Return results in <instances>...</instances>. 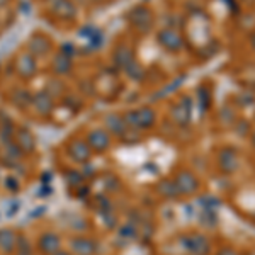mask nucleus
<instances>
[{
	"label": "nucleus",
	"instance_id": "nucleus-1",
	"mask_svg": "<svg viewBox=\"0 0 255 255\" xmlns=\"http://www.w3.org/2000/svg\"><path fill=\"white\" fill-rule=\"evenodd\" d=\"M12 67H14V73L17 79L22 82H29L38 75L39 72V60H36L34 56L29 55V53L24 49V51H19L15 55L14 61H12Z\"/></svg>",
	"mask_w": 255,
	"mask_h": 255
},
{
	"label": "nucleus",
	"instance_id": "nucleus-2",
	"mask_svg": "<svg viewBox=\"0 0 255 255\" xmlns=\"http://www.w3.org/2000/svg\"><path fill=\"white\" fill-rule=\"evenodd\" d=\"M26 49L29 55L34 56L36 60H43L49 56L53 53V41L49 39V36H46L44 32H32V34L26 41Z\"/></svg>",
	"mask_w": 255,
	"mask_h": 255
},
{
	"label": "nucleus",
	"instance_id": "nucleus-3",
	"mask_svg": "<svg viewBox=\"0 0 255 255\" xmlns=\"http://www.w3.org/2000/svg\"><path fill=\"white\" fill-rule=\"evenodd\" d=\"M84 138L94 153H104V151H108L111 145H113V136H111L109 131L106 129L104 126L90 128V129H87Z\"/></svg>",
	"mask_w": 255,
	"mask_h": 255
},
{
	"label": "nucleus",
	"instance_id": "nucleus-4",
	"mask_svg": "<svg viewBox=\"0 0 255 255\" xmlns=\"http://www.w3.org/2000/svg\"><path fill=\"white\" fill-rule=\"evenodd\" d=\"M65 150H67V157H70V160H73L75 163H82V165L89 163L94 157V151L90 150L85 138L80 136L70 138L65 145Z\"/></svg>",
	"mask_w": 255,
	"mask_h": 255
},
{
	"label": "nucleus",
	"instance_id": "nucleus-5",
	"mask_svg": "<svg viewBox=\"0 0 255 255\" xmlns=\"http://www.w3.org/2000/svg\"><path fill=\"white\" fill-rule=\"evenodd\" d=\"M128 128L131 129H148L155 125V111L150 108H139L123 114Z\"/></svg>",
	"mask_w": 255,
	"mask_h": 255
},
{
	"label": "nucleus",
	"instance_id": "nucleus-6",
	"mask_svg": "<svg viewBox=\"0 0 255 255\" xmlns=\"http://www.w3.org/2000/svg\"><path fill=\"white\" fill-rule=\"evenodd\" d=\"M56 108V101L48 96L44 90L32 94V101H31V111L34 113V116L38 118H49L55 113Z\"/></svg>",
	"mask_w": 255,
	"mask_h": 255
},
{
	"label": "nucleus",
	"instance_id": "nucleus-7",
	"mask_svg": "<svg viewBox=\"0 0 255 255\" xmlns=\"http://www.w3.org/2000/svg\"><path fill=\"white\" fill-rule=\"evenodd\" d=\"M49 14L56 20H65V22L75 20L79 15V5L73 0H60V2L49 5Z\"/></svg>",
	"mask_w": 255,
	"mask_h": 255
},
{
	"label": "nucleus",
	"instance_id": "nucleus-8",
	"mask_svg": "<svg viewBox=\"0 0 255 255\" xmlns=\"http://www.w3.org/2000/svg\"><path fill=\"white\" fill-rule=\"evenodd\" d=\"M128 22L134 27L139 32H146L153 24V19H151V12L143 5H138L134 9L129 10L128 14Z\"/></svg>",
	"mask_w": 255,
	"mask_h": 255
},
{
	"label": "nucleus",
	"instance_id": "nucleus-9",
	"mask_svg": "<svg viewBox=\"0 0 255 255\" xmlns=\"http://www.w3.org/2000/svg\"><path fill=\"white\" fill-rule=\"evenodd\" d=\"M14 143H15V145H17L26 155L34 153L36 148H38V141H36V136L32 134V131H31L27 126H17V128H15Z\"/></svg>",
	"mask_w": 255,
	"mask_h": 255
},
{
	"label": "nucleus",
	"instance_id": "nucleus-10",
	"mask_svg": "<svg viewBox=\"0 0 255 255\" xmlns=\"http://www.w3.org/2000/svg\"><path fill=\"white\" fill-rule=\"evenodd\" d=\"M49 67H51L53 77L65 79V77H68L73 73V70H75V61H73V58H70V56L61 55V53L56 51V55L51 58Z\"/></svg>",
	"mask_w": 255,
	"mask_h": 255
},
{
	"label": "nucleus",
	"instance_id": "nucleus-11",
	"mask_svg": "<svg viewBox=\"0 0 255 255\" xmlns=\"http://www.w3.org/2000/svg\"><path fill=\"white\" fill-rule=\"evenodd\" d=\"M63 247V242L58 233H53V232H44L43 235H39L38 240V249L41 254L44 255H55L58 254Z\"/></svg>",
	"mask_w": 255,
	"mask_h": 255
},
{
	"label": "nucleus",
	"instance_id": "nucleus-12",
	"mask_svg": "<svg viewBox=\"0 0 255 255\" xmlns=\"http://www.w3.org/2000/svg\"><path fill=\"white\" fill-rule=\"evenodd\" d=\"M32 94L27 87L24 85H19V87H14L9 94V102L10 106H14L15 109L19 111H27L31 108V101H32Z\"/></svg>",
	"mask_w": 255,
	"mask_h": 255
},
{
	"label": "nucleus",
	"instance_id": "nucleus-13",
	"mask_svg": "<svg viewBox=\"0 0 255 255\" xmlns=\"http://www.w3.org/2000/svg\"><path fill=\"white\" fill-rule=\"evenodd\" d=\"M157 39H158V43L162 44V46L165 48L167 51H170V53L180 51L182 46H184L182 36H180L175 29H162V31L158 32Z\"/></svg>",
	"mask_w": 255,
	"mask_h": 255
},
{
	"label": "nucleus",
	"instance_id": "nucleus-14",
	"mask_svg": "<svg viewBox=\"0 0 255 255\" xmlns=\"http://www.w3.org/2000/svg\"><path fill=\"white\" fill-rule=\"evenodd\" d=\"M134 53L128 44H119V46L114 48L113 51V65L116 67L118 70L125 72V70L129 67L131 63H134Z\"/></svg>",
	"mask_w": 255,
	"mask_h": 255
},
{
	"label": "nucleus",
	"instance_id": "nucleus-15",
	"mask_svg": "<svg viewBox=\"0 0 255 255\" xmlns=\"http://www.w3.org/2000/svg\"><path fill=\"white\" fill-rule=\"evenodd\" d=\"M70 252L73 255H96L97 244L89 237H75L70 240Z\"/></svg>",
	"mask_w": 255,
	"mask_h": 255
},
{
	"label": "nucleus",
	"instance_id": "nucleus-16",
	"mask_svg": "<svg viewBox=\"0 0 255 255\" xmlns=\"http://www.w3.org/2000/svg\"><path fill=\"white\" fill-rule=\"evenodd\" d=\"M104 128L109 131L111 136H121L128 131V125L125 121V116L118 113H111L104 116Z\"/></svg>",
	"mask_w": 255,
	"mask_h": 255
},
{
	"label": "nucleus",
	"instance_id": "nucleus-17",
	"mask_svg": "<svg viewBox=\"0 0 255 255\" xmlns=\"http://www.w3.org/2000/svg\"><path fill=\"white\" fill-rule=\"evenodd\" d=\"M43 90L51 99H55V101H60V99H63L68 94L67 82L63 79H60V77H51V79H48Z\"/></svg>",
	"mask_w": 255,
	"mask_h": 255
},
{
	"label": "nucleus",
	"instance_id": "nucleus-18",
	"mask_svg": "<svg viewBox=\"0 0 255 255\" xmlns=\"http://www.w3.org/2000/svg\"><path fill=\"white\" fill-rule=\"evenodd\" d=\"M17 242L19 238L15 235V232H12L10 228H2L0 230V252L3 255H12L17 250Z\"/></svg>",
	"mask_w": 255,
	"mask_h": 255
},
{
	"label": "nucleus",
	"instance_id": "nucleus-19",
	"mask_svg": "<svg viewBox=\"0 0 255 255\" xmlns=\"http://www.w3.org/2000/svg\"><path fill=\"white\" fill-rule=\"evenodd\" d=\"M175 186H177V189H179L180 194H192V192L197 191L199 184H197V179L191 174V172L184 170V172H180V174L177 175Z\"/></svg>",
	"mask_w": 255,
	"mask_h": 255
},
{
	"label": "nucleus",
	"instance_id": "nucleus-20",
	"mask_svg": "<svg viewBox=\"0 0 255 255\" xmlns=\"http://www.w3.org/2000/svg\"><path fill=\"white\" fill-rule=\"evenodd\" d=\"M184 242H186L187 250L192 255H204V254H208V250H209L208 242L199 235H192V237L186 238Z\"/></svg>",
	"mask_w": 255,
	"mask_h": 255
},
{
	"label": "nucleus",
	"instance_id": "nucleus-21",
	"mask_svg": "<svg viewBox=\"0 0 255 255\" xmlns=\"http://www.w3.org/2000/svg\"><path fill=\"white\" fill-rule=\"evenodd\" d=\"M186 101L187 99L180 101L174 108V111H172V116H174V119L179 123V125H186L189 121V118H191V106H189Z\"/></svg>",
	"mask_w": 255,
	"mask_h": 255
},
{
	"label": "nucleus",
	"instance_id": "nucleus-22",
	"mask_svg": "<svg viewBox=\"0 0 255 255\" xmlns=\"http://www.w3.org/2000/svg\"><path fill=\"white\" fill-rule=\"evenodd\" d=\"M61 101H63V106L70 113H77V111H80L84 108V97L75 96V94H67Z\"/></svg>",
	"mask_w": 255,
	"mask_h": 255
},
{
	"label": "nucleus",
	"instance_id": "nucleus-23",
	"mask_svg": "<svg viewBox=\"0 0 255 255\" xmlns=\"http://www.w3.org/2000/svg\"><path fill=\"white\" fill-rule=\"evenodd\" d=\"M158 191L162 192L165 197H175V196L180 194L179 189H177V186H175V182H170V180H163V182H160Z\"/></svg>",
	"mask_w": 255,
	"mask_h": 255
},
{
	"label": "nucleus",
	"instance_id": "nucleus-24",
	"mask_svg": "<svg viewBox=\"0 0 255 255\" xmlns=\"http://www.w3.org/2000/svg\"><path fill=\"white\" fill-rule=\"evenodd\" d=\"M125 73L129 79H133V80H141L143 79V75H145V72H143V68L139 67V65L134 61V63H131L129 67H128L125 70Z\"/></svg>",
	"mask_w": 255,
	"mask_h": 255
},
{
	"label": "nucleus",
	"instance_id": "nucleus-25",
	"mask_svg": "<svg viewBox=\"0 0 255 255\" xmlns=\"http://www.w3.org/2000/svg\"><path fill=\"white\" fill-rule=\"evenodd\" d=\"M10 5V0H0V10L2 9H7Z\"/></svg>",
	"mask_w": 255,
	"mask_h": 255
},
{
	"label": "nucleus",
	"instance_id": "nucleus-26",
	"mask_svg": "<svg viewBox=\"0 0 255 255\" xmlns=\"http://www.w3.org/2000/svg\"><path fill=\"white\" fill-rule=\"evenodd\" d=\"M55 255H73L72 252H67V250H60L58 254H55Z\"/></svg>",
	"mask_w": 255,
	"mask_h": 255
},
{
	"label": "nucleus",
	"instance_id": "nucleus-27",
	"mask_svg": "<svg viewBox=\"0 0 255 255\" xmlns=\"http://www.w3.org/2000/svg\"><path fill=\"white\" fill-rule=\"evenodd\" d=\"M85 2H89V3H101V2H104V0H85Z\"/></svg>",
	"mask_w": 255,
	"mask_h": 255
},
{
	"label": "nucleus",
	"instance_id": "nucleus-28",
	"mask_svg": "<svg viewBox=\"0 0 255 255\" xmlns=\"http://www.w3.org/2000/svg\"><path fill=\"white\" fill-rule=\"evenodd\" d=\"M44 2H46L48 5H51V3H56V2H60V0H44Z\"/></svg>",
	"mask_w": 255,
	"mask_h": 255
}]
</instances>
